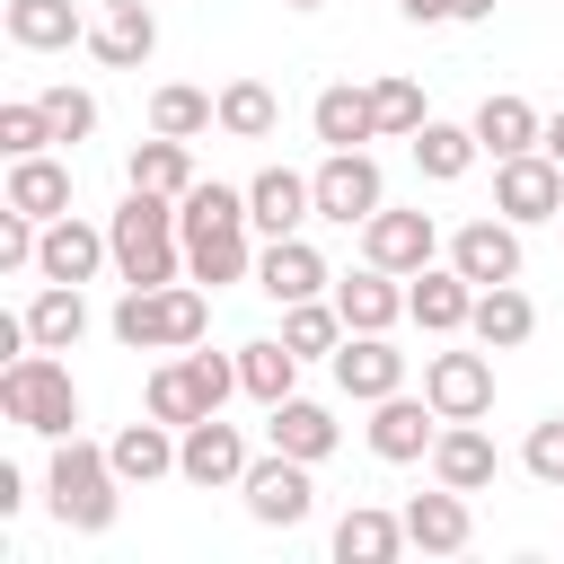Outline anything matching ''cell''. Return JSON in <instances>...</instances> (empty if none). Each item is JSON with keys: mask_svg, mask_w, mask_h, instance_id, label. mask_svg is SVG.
<instances>
[{"mask_svg": "<svg viewBox=\"0 0 564 564\" xmlns=\"http://www.w3.org/2000/svg\"><path fill=\"white\" fill-rule=\"evenodd\" d=\"M106 238H115V273H123L132 291H150V282H185V229H176V194L123 185V203L106 212Z\"/></svg>", "mask_w": 564, "mask_h": 564, "instance_id": "1", "label": "cell"}, {"mask_svg": "<svg viewBox=\"0 0 564 564\" xmlns=\"http://www.w3.org/2000/svg\"><path fill=\"white\" fill-rule=\"evenodd\" d=\"M203 326H212V291H203L194 273H185V282H150V291L123 282V300H115V317H106V335H115L123 352H194Z\"/></svg>", "mask_w": 564, "mask_h": 564, "instance_id": "2", "label": "cell"}, {"mask_svg": "<svg viewBox=\"0 0 564 564\" xmlns=\"http://www.w3.org/2000/svg\"><path fill=\"white\" fill-rule=\"evenodd\" d=\"M123 476H115V458H106V441H53V467H44V502H53V520L62 529H79V538H106L115 529V511H123Z\"/></svg>", "mask_w": 564, "mask_h": 564, "instance_id": "3", "label": "cell"}, {"mask_svg": "<svg viewBox=\"0 0 564 564\" xmlns=\"http://www.w3.org/2000/svg\"><path fill=\"white\" fill-rule=\"evenodd\" d=\"M0 414H9L18 432H35V441H70V432H79L70 361H62V352H44V344L9 352V370H0Z\"/></svg>", "mask_w": 564, "mask_h": 564, "instance_id": "4", "label": "cell"}, {"mask_svg": "<svg viewBox=\"0 0 564 564\" xmlns=\"http://www.w3.org/2000/svg\"><path fill=\"white\" fill-rule=\"evenodd\" d=\"M308 185H317V220H335V229H361V220L388 203V176H379L370 150H326V159L308 167Z\"/></svg>", "mask_w": 564, "mask_h": 564, "instance_id": "5", "label": "cell"}, {"mask_svg": "<svg viewBox=\"0 0 564 564\" xmlns=\"http://www.w3.org/2000/svg\"><path fill=\"white\" fill-rule=\"evenodd\" d=\"M238 494H247V520H264V529H300V520L317 511L308 458H291V449H264V458H247Z\"/></svg>", "mask_w": 564, "mask_h": 564, "instance_id": "6", "label": "cell"}, {"mask_svg": "<svg viewBox=\"0 0 564 564\" xmlns=\"http://www.w3.org/2000/svg\"><path fill=\"white\" fill-rule=\"evenodd\" d=\"M423 397H432L441 423H485L494 414V352L485 344L476 352H432L423 361Z\"/></svg>", "mask_w": 564, "mask_h": 564, "instance_id": "7", "label": "cell"}, {"mask_svg": "<svg viewBox=\"0 0 564 564\" xmlns=\"http://www.w3.org/2000/svg\"><path fill=\"white\" fill-rule=\"evenodd\" d=\"M494 212L538 229V220H564V167L546 150H520V159H494Z\"/></svg>", "mask_w": 564, "mask_h": 564, "instance_id": "8", "label": "cell"}, {"mask_svg": "<svg viewBox=\"0 0 564 564\" xmlns=\"http://www.w3.org/2000/svg\"><path fill=\"white\" fill-rule=\"evenodd\" d=\"M106 264H115V238H106L97 220H79V212L44 220V247H35V282H97Z\"/></svg>", "mask_w": 564, "mask_h": 564, "instance_id": "9", "label": "cell"}, {"mask_svg": "<svg viewBox=\"0 0 564 564\" xmlns=\"http://www.w3.org/2000/svg\"><path fill=\"white\" fill-rule=\"evenodd\" d=\"M370 458H388V467H414V458H432V441H441V414H432V397H379L370 405Z\"/></svg>", "mask_w": 564, "mask_h": 564, "instance_id": "10", "label": "cell"}, {"mask_svg": "<svg viewBox=\"0 0 564 564\" xmlns=\"http://www.w3.org/2000/svg\"><path fill=\"white\" fill-rule=\"evenodd\" d=\"M176 476H185V485H203V494L238 485V476H247V432H238V423H220V414L185 423V432H176Z\"/></svg>", "mask_w": 564, "mask_h": 564, "instance_id": "11", "label": "cell"}, {"mask_svg": "<svg viewBox=\"0 0 564 564\" xmlns=\"http://www.w3.org/2000/svg\"><path fill=\"white\" fill-rule=\"evenodd\" d=\"M441 256V229H432V212H370L361 220V264H388V273H423Z\"/></svg>", "mask_w": 564, "mask_h": 564, "instance_id": "12", "label": "cell"}, {"mask_svg": "<svg viewBox=\"0 0 564 564\" xmlns=\"http://www.w3.org/2000/svg\"><path fill=\"white\" fill-rule=\"evenodd\" d=\"M247 220H256L264 238H300V229L317 220V185H308L300 167H256V176H247Z\"/></svg>", "mask_w": 564, "mask_h": 564, "instance_id": "13", "label": "cell"}, {"mask_svg": "<svg viewBox=\"0 0 564 564\" xmlns=\"http://www.w3.org/2000/svg\"><path fill=\"white\" fill-rule=\"evenodd\" d=\"M449 264L485 291V282H520V220H502V212H485V220H458V238H449Z\"/></svg>", "mask_w": 564, "mask_h": 564, "instance_id": "14", "label": "cell"}, {"mask_svg": "<svg viewBox=\"0 0 564 564\" xmlns=\"http://www.w3.org/2000/svg\"><path fill=\"white\" fill-rule=\"evenodd\" d=\"M405 317H414L423 335H467L476 282H467L458 264H423V273H405Z\"/></svg>", "mask_w": 564, "mask_h": 564, "instance_id": "15", "label": "cell"}, {"mask_svg": "<svg viewBox=\"0 0 564 564\" xmlns=\"http://www.w3.org/2000/svg\"><path fill=\"white\" fill-rule=\"evenodd\" d=\"M326 370H335V388H344L352 405H379V397H397V388H405V352H397L388 335H344Z\"/></svg>", "mask_w": 564, "mask_h": 564, "instance_id": "16", "label": "cell"}, {"mask_svg": "<svg viewBox=\"0 0 564 564\" xmlns=\"http://www.w3.org/2000/svg\"><path fill=\"white\" fill-rule=\"evenodd\" d=\"M88 53H97L106 70H141V62L159 53V9H150V0H106L97 26H88Z\"/></svg>", "mask_w": 564, "mask_h": 564, "instance_id": "17", "label": "cell"}, {"mask_svg": "<svg viewBox=\"0 0 564 564\" xmlns=\"http://www.w3.org/2000/svg\"><path fill=\"white\" fill-rule=\"evenodd\" d=\"M432 485H458V494H485L494 476H502V449H494V432L485 423H441V441H432Z\"/></svg>", "mask_w": 564, "mask_h": 564, "instance_id": "18", "label": "cell"}, {"mask_svg": "<svg viewBox=\"0 0 564 564\" xmlns=\"http://www.w3.org/2000/svg\"><path fill=\"white\" fill-rule=\"evenodd\" d=\"M335 273H326V256L308 247V238H264V256H256V291L273 300V308H291V300H317Z\"/></svg>", "mask_w": 564, "mask_h": 564, "instance_id": "19", "label": "cell"}, {"mask_svg": "<svg viewBox=\"0 0 564 564\" xmlns=\"http://www.w3.org/2000/svg\"><path fill=\"white\" fill-rule=\"evenodd\" d=\"M335 308H344V326H352V335H388V326L405 317V273H388V264L335 273Z\"/></svg>", "mask_w": 564, "mask_h": 564, "instance_id": "20", "label": "cell"}, {"mask_svg": "<svg viewBox=\"0 0 564 564\" xmlns=\"http://www.w3.org/2000/svg\"><path fill=\"white\" fill-rule=\"evenodd\" d=\"M335 441H344V423L317 405V397H282V405H264V449H291V458H335Z\"/></svg>", "mask_w": 564, "mask_h": 564, "instance_id": "21", "label": "cell"}, {"mask_svg": "<svg viewBox=\"0 0 564 564\" xmlns=\"http://www.w3.org/2000/svg\"><path fill=\"white\" fill-rule=\"evenodd\" d=\"M405 538H414L423 555H467V538H476V511H467V494H458V485H432V494H414V502H405Z\"/></svg>", "mask_w": 564, "mask_h": 564, "instance_id": "22", "label": "cell"}, {"mask_svg": "<svg viewBox=\"0 0 564 564\" xmlns=\"http://www.w3.org/2000/svg\"><path fill=\"white\" fill-rule=\"evenodd\" d=\"M335 564H397L414 538H405V511H379V502H352L344 520H335Z\"/></svg>", "mask_w": 564, "mask_h": 564, "instance_id": "23", "label": "cell"}, {"mask_svg": "<svg viewBox=\"0 0 564 564\" xmlns=\"http://www.w3.org/2000/svg\"><path fill=\"white\" fill-rule=\"evenodd\" d=\"M467 335H476L485 352H520V344L538 335V300H529L520 282H485V291H476V317H467Z\"/></svg>", "mask_w": 564, "mask_h": 564, "instance_id": "24", "label": "cell"}, {"mask_svg": "<svg viewBox=\"0 0 564 564\" xmlns=\"http://www.w3.org/2000/svg\"><path fill=\"white\" fill-rule=\"evenodd\" d=\"M308 123H317V141H326V150H361V141H379V106H370V88H352V79L317 88Z\"/></svg>", "mask_w": 564, "mask_h": 564, "instance_id": "25", "label": "cell"}, {"mask_svg": "<svg viewBox=\"0 0 564 564\" xmlns=\"http://www.w3.org/2000/svg\"><path fill=\"white\" fill-rule=\"evenodd\" d=\"M18 317H26V344H44V352H70V344L88 335V291H79V282H44V291H35Z\"/></svg>", "mask_w": 564, "mask_h": 564, "instance_id": "26", "label": "cell"}, {"mask_svg": "<svg viewBox=\"0 0 564 564\" xmlns=\"http://www.w3.org/2000/svg\"><path fill=\"white\" fill-rule=\"evenodd\" d=\"M141 414H159V423H176V432H185V423H203V414H220V405H212L203 370L176 352V361H159V370H150V388H141Z\"/></svg>", "mask_w": 564, "mask_h": 564, "instance_id": "27", "label": "cell"}, {"mask_svg": "<svg viewBox=\"0 0 564 564\" xmlns=\"http://www.w3.org/2000/svg\"><path fill=\"white\" fill-rule=\"evenodd\" d=\"M106 458H115V476L123 485H159V476H176V423H123L115 441H106Z\"/></svg>", "mask_w": 564, "mask_h": 564, "instance_id": "28", "label": "cell"}, {"mask_svg": "<svg viewBox=\"0 0 564 564\" xmlns=\"http://www.w3.org/2000/svg\"><path fill=\"white\" fill-rule=\"evenodd\" d=\"M0 26H9V44H18V53H70V44L88 35V18H79L70 0H9V18H0Z\"/></svg>", "mask_w": 564, "mask_h": 564, "instance_id": "29", "label": "cell"}, {"mask_svg": "<svg viewBox=\"0 0 564 564\" xmlns=\"http://www.w3.org/2000/svg\"><path fill=\"white\" fill-rule=\"evenodd\" d=\"M467 123H476L485 159H520V150H538V132H546V115H538L529 97H511V88H502V97H485Z\"/></svg>", "mask_w": 564, "mask_h": 564, "instance_id": "30", "label": "cell"}, {"mask_svg": "<svg viewBox=\"0 0 564 564\" xmlns=\"http://www.w3.org/2000/svg\"><path fill=\"white\" fill-rule=\"evenodd\" d=\"M185 273H194L203 291H220V282H256V247H247V220L185 238Z\"/></svg>", "mask_w": 564, "mask_h": 564, "instance_id": "31", "label": "cell"}, {"mask_svg": "<svg viewBox=\"0 0 564 564\" xmlns=\"http://www.w3.org/2000/svg\"><path fill=\"white\" fill-rule=\"evenodd\" d=\"M0 203H18V212H35V220H62V212H70V167H62L53 150L9 159V194H0Z\"/></svg>", "mask_w": 564, "mask_h": 564, "instance_id": "32", "label": "cell"}, {"mask_svg": "<svg viewBox=\"0 0 564 564\" xmlns=\"http://www.w3.org/2000/svg\"><path fill=\"white\" fill-rule=\"evenodd\" d=\"M238 388H247L256 405H282V397H300V352H291L282 335H256V344H238Z\"/></svg>", "mask_w": 564, "mask_h": 564, "instance_id": "33", "label": "cell"}, {"mask_svg": "<svg viewBox=\"0 0 564 564\" xmlns=\"http://www.w3.org/2000/svg\"><path fill=\"white\" fill-rule=\"evenodd\" d=\"M150 132L203 141V132H220V97H212V88H194V79H167V88H150Z\"/></svg>", "mask_w": 564, "mask_h": 564, "instance_id": "34", "label": "cell"}, {"mask_svg": "<svg viewBox=\"0 0 564 564\" xmlns=\"http://www.w3.org/2000/svg\"><path fill=\"white\" fill-rule=\"evenodd\" d=\"M476 159H485V141H476V123H441V115H432V123L414 132V167H423L432 185H458V176H467Z\"/></svg>", "mask_w": 564, "mask_h": 564, "instance_id": "35", "label": "cell"}, {"mask_svg": "<svg viewBox=\"0 0 564 564\" xmlns=\"http://www.w3.org/2000/svg\"><path fill=\"white\" fill-rule=\"evenodd\" d=\"M123 185H150V194H185L194 185V150L176 132H150L132 159H123Z\"/></svg>", "mask_w": 564, "mask_h": 564, "instance_id": "36", "label": "cell"}, {"mask_svg": "<svg viewBox=\"0 0 564 564\" xmlns=\"http://www.w3.org/2000/svg\"><path fill=\"white\" fill-rule=\"evenodd\" d=\"M229 220H247V185L194 176V185L176 194V229H185V238H203V229H229ZM247 229H256V220H247Z\"/></svg>", "mask_w": 564, "mask_h": 564, "instance_id": "37", "label": "cell"}, {"mask_svg": "<svg viewBox=\"0 0 564 564\" xmlns=\"http://www.w3.org/2000/svg\"><path fill=\"white\" fill-rule=\"evenodd\" d=\"M344 335H352V326H344L335 300H291V308H282V344H291L300 361H335Z\"/></svg>", "mask_w": 564, "mask_h": 564, "instance_id": "38", "label": "cell"}, {"mask_svg": "<svg viewBox=\"0 0 564 564\" xmlns=\"http://www.w3.org/2000/svg\"><path fill=\"white\" fill-rule=\"evenodd\" d=\"M273 123H282V97L264 79H229L220 88V132L229 141H273Z\"/></svg>", "mask_w": 564, "mask_h": 564, "instance_id": "39", "label": "cell"}, {"mask_svg": "<svg viewBox=\"0 0 564 564\" xmlns=\"http://www.w3.org/2000/svg\"><path fill=\"white\" fill-rule=\"evenodd\" d=\"M370 106H379V141H414V132L432 123V106H423V88H414L405 70L370 79Z\"/></svg>", "mask_w": 564, "mask_h": 564, "instance_id": "40", "label": "cell"}, {"mask_svg": "<svg viewBox=\"0 0 564 564\" xmlns=\"http://www.w3.org/2000/svg\"><path fill=\"white\" fill-rule=\"evenodd\" d=\"M0 150H9V159L53 150V115H44V97H9V106H0Z\"/></svg>", "mask_w": 564, "mask_h": 564, "instance_id": "41", "label": "cell"}, {"mask_svg": "<svg viewBox=\"0 0 564 564\" xmlns=\"http://www.w3.org/2000/svg\"><path fill=\"white\" fill-rule=\"evenodd\" d=\"M35 97H44V115H53V141H88V132H97V97H88V88L62 79V88H35Z\"/></svg>", "mask_w": 564, "mask_h": 564, "instance_id": "42", "label": "cell"}, {"mask_svg": "<svg viewBox=\"0 0 564 564\" xmlns=\"http://www.w3.org/2000/svg\"><path fill=\"white\" fill-rule=\"evenodd\" d=\"M35 247H44V220L0 203V273H35Z\"/></svg>", "mask_w": 564, "mask_h": 564, "instance_id": "43", "label": "cell"}, {"mask_svg": "<svg viewBox=\"0 0 564 564\" xmlns=\"http://www.w3.org/2000/svg\"><path fill=\"white\" fill-rule=\"evenodd\" d=\"M520 467H529L538 485H555V494H564V414L529 423V441H520Z\"/></svg>", "mask_w": 564, "mask_h": 564, "instance_id": "44", "label": "cell"}, {"mask_svg": "<svg viewBox=\"0 0 564 564\" xmlns=\"http://www.w3.org/2000/svg\"><path fill=\"white\" fill-rule=\"evenodd\" d=\"M397 9H405L414 26H449V0H397Z\"/></svg>", "mask_w": 564, "mask_h": 564, "instance_id": "45", "label": "cell"}, {"mask_svg": "<svg viewBox=\"0 0 564 564\" xmlns=\"http://www.w3.org/2000/svg\"><path fill=\"white\" fill-rule=\"evenodd\" d=\"M494 18V0H449V26H485Z\"/></svg>", "mask_w": 564, "mask_h": 564, "instance_id": "46", "label": "cell"}, {"mask_svg": "<svg viewBox=\"0 0 564 564\" xmlns=\"http://www.w3.org/2000/svg\"><path fill=\"white\" fill-rule=\"evenodd\" d=\"M538 150H546V159H555V167H564V106H555V115H546V132H538Z\"/></svg>", "mask_w": 564, "mask_h": 564, "instance_id": "47", "label": "cell"}, {"mask_svg": "<svg viewBox=\"0 0 564 564\" xmlns=\"http://www.w3.org/2000/svg\"><path fill=\"white\" fill-rule=\"evenodd\" d=\"M282 9H326V0H282Z\"/></svg>", "mask_w": 564, "mask_h": 564, "instance_id": "48", "label": "cell"}]
</instances>
